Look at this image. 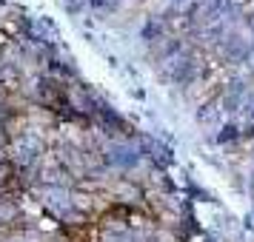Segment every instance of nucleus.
<instances>
[{
    "label": "nucleus",
    "mask_w": 254,
    "mask_h": 242,
    "mask_svg": "<svg viewBox=\"0 0 254 242\" xmlns=\"http://www.w3.org/2000/svg\"><path fill=\"white\" fill-rule=\"evenodd\" d=\"M3 128H6V134H9V137H17V134H23V128H26V117L20 114V111H14V114L6 117Z\"/></svg>",
    "instance_id": "f257e3e1"
},
{
    "label": "nucleus",
    "mask_w": 254,
    "mask_h": 242,
    "mask_svg": "<svg viewBox=\"0 0 254 242\" xmlns=\"http://www.w3.org/2000/svg\"><path fill=\"white\" fill-rule=\"evenodd\" d=\"M74 205L80 211H92L94 208V196H86V194H74Z\"/></svg>",
    "instance_id": "f03ea898"
},
{
    "label": "nucleus",
    "mask_w": 254,
    "mask_h": 242,
    "mask_svg": "<svg viewBox=\"0 0 254 242\" xmlns=\"http://www.w3.org/2000/svg\"><path fill=\"white\" fill-rule=\"evenodd\" d=\"M154 242H157V240H154Z\"/></svg>",
    "instance_id": "7ed1b4c3"
}]
</instances>
